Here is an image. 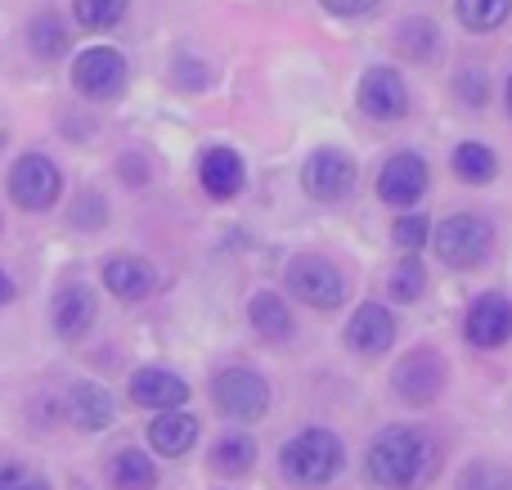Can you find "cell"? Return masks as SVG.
<instances>
[{
	"mask_svg": "<svg viewBox=\"0 0 512 490\" xmlns=\"http://www.w3.org/2000/svg\"><path fill=\"white\" fill-rule=\"evenodd\" d=\"M391 342H396V320L378 302H364L346 324V347L355 356H382V351H391Z\"/></svg>",
	"mask_w": 512,
	"mask_h": 490,
	"instance_id": "4fadbf2b",
	"label": "cell"
},
{
	"mask_svg": "<svg viewBox=\"0 0 512 490\" xmlns=\"http://www.w3.org/2000/svg\"><path fill=\"white\" fill-rule=\"evenodd\" d=\"M72 18L86 32H108L126 18V0H72Z\"/></svg>",
	"mask_w": 512,
	"mask_h": 490,
	"instance_id": "484cf974",
	"label": "cell"
},
{
	"mask_svg": "<svg viewBox=\"0 0 512 490\" xmlns=\"http://www.w3.org/2000/svg\"><path fill=\"white\" fill-rule=\"evenodd\" d=\"M212 401H216V410L230 414V419L256 423V419H265V410H270V387H265L261 374L234 365V369H221V374L212 378Z\"/></svg>",
	"mask_w": 512,
	"mask_h": 490,
	"instance_id": "277c9868",
	"label": "cell"
},
{
	"mask_svg": "<svg viewBox=\"0 0 512 490\" xmlns=\"http://www.w3.org/2000/svg\"><path fill=\"white\" fill-rule=\"evenodd\" d=\"M194 441H198V419L194 414H185V410H162L158 419L149 423V446L158 450V455H167V459L189 455Z\"/></svg>",
	"mask_w": 512,
	"mask_h": 490,
	"instance_id": "d6986e66",
	"label": "cell"
},
{
	"mask_svg": "<svg viewBox=\"0 0 512 490\" xmlns=\"http://www.w3.org/2000/svg\"><path fill=\"white\" fill-rule=\"evenodd\" d=\"M454 176H459L463 185H490V180L499 176L495 149H490V144H477V140L459 144V149H454Z\"/></svg>",
	"mask_w": 512,
	"mask_h": 490,
	"instance_id": "7402d4cb",
	"label": "cell"
},
{
	"mask_svg": "<svg viewBox=\"0 0 512 490\" xmlns=\"http://www.w3.org/2000/svg\"><path fill=\"white\" fill-rule=\"evenodd\" d=\"M0 490H50V486H45L36 473H27V468L9 464V468H0Z\"/></svg>",
	"mask_w": 512,
	"mask_h": 490,
	"instance_id": "836d02e7",
	"label": "cell"
},
{
	"mask_svg": "<svg viewBox=\"0 0 512 490\" xmlns=\"http://www.w3.org/2000/svg\"><path fill=\"white\" fill-rule=\"evenodd\" d=\"M459 490H512V473L490 459H477L459 473Z\"/></svg>",
	"mask_w": 512,
	"mask_h": 490,
	"instance_id": "f1b7e54d",
	"label": "cell"
},
{
	"mask_svg": "<svg viewBox=\"0 0 512 490\" xmlns=\"http://www.w3.org/2000/svg\"><path fill=\"white\" fill-rule=\"evenodd\" d=\"M279 464H283V477H288L292 486L315 490V486H328L337 473H342L346 450H342V441H337V432L306 428L279 450Z\"/></svg>",
	"mask_w": 512,
	"mask_h": 490,
	"instance_id": "7a4b0ae2",
	"label": "cell"
},
{
	"mask_svg": "<svg viewBox=\"0 0 512 490\" xmlns=\"http://www.w3.org/2000/svg\"><path fill=\"white\" fill-rule=\"evenodd\" d=\"M248 320H252V329L261 333L265 342L292 338V311H288V302H283L279 293H256L248 302Z\"/></svg>",
	"mask_w": 512,
	"mask_h": 490,
	"instance_id": "44dd1931",
	"label": "cell"
},
{
	"mask_svg": "<svg viewBox=\"0 0 512 490\" xmlns=\"http://www.w3.org/2000/svg\"><path fill=\"white\" fill-rule=\"evenodd\" d=\"M454 90H459L463 104H486V72H459V81H454Z\"/></svg>",
	"mask_w": 512,
	"mask_h": 490,
	"instance_id": "d6a6232c",
	"label": "cell"
},
{
	"mask_svg": "<svg viewBox=\"0 0 512 490\" xmlns=\"http://www.w3.org/2000/svg\"><path fill=\"white\" fill-rule=\"evenodd\" d=\"M319 5L337 18H360V14H369V9H378V0H319Z\"/></svg>",
	"mask_w": 512,
	"mask_h": 490,
	"instance_id": "e575fe53",
	"label": "cell"
},
{
	"mask_svg": "<svg viewBox=\"0 0 512 490\" xmlns=\"http://www.w3.org/2000/svg\"><path fill=\"white\" fill-rule=\"evenodd\" d=\"M508 9H512V0H459L454 14H459V23L472 27V32H495L508 18Z\"/></svg>",
	"mask_w": 512,
	"mask_h": 490,
	"instance_id": "4316f807",
	"label": "cell"
},
{
	"mask_svg": "<svg viewBox=\"0 0 512 490\" xmlns=\"http://www.w3.org/2000/svg\"><path fill=\"white\" fill-rule=\"evenodd\" d=\"M9 297H14V279H9V275H5V270H0V306H5V302H9Z\"/></svg>",
	"mask_w": 512,
	"mask_h": 490,
	"instance_id": "8d00e7d4",
	"label": "cell"
},
{
	"mask_svg": "<svg viewBox=\"0 0 512 490\" xmlns=\"http://www.w3.org/2000/svg\"><path fill=\"white\" fill-rule=\"evenodd\" d=\"M113 414H117L113 396H108L99 383H72L68 387V419L77 423L81 432H104L108 423H113Z\"/></svg>",
	"mask_w": 512,
	"mask_h": 490,
	"instance_id": "ac0fdd59",
	"label": "cell"
},
{
	"mask_svg": "<svg viewBox=\"0 0 512 490\" xmlns=\"http://www.w3.org/2000/svg\"><path fill=\"white\" fill-rule=\"evenodd\" d=\"M113 486L117 490H158V468L144 450H122L113 459Z\"/></svg>",
	"mask_w": 512,
	"mask_h": 490,
	"instance_id": "cb8c5ba5",
	"label": "cell"
},
{
	"mask_svg": "<svg viewBox=\"0 0 512 490\" xmlns=\"http://www.w3.org/2000/svg\"><path fill=\"white\" fill-rule=\"evenodd\" d=\"M463 329H468L472 347H481V351L504 347V342L512 338V302L504 293H481L477 302H472Z\"/></svg>",
	"mask_w": 512,
	"mask_h": 490,
	"instance_id": "7c38bea8",
	"label": "cell"
},
{
	"mask_svg": "<svg viewBox=\"0 0 512 490\" xmlns=\"http://www.w3.org/2000/svg\"><path fill=\"white\" fill-rule=\"evenodd\" d=\"M104 288L113 297H122V302H140V297L153 293V266L140 257H131V252L108 257L104 261Z\"/></svg>",
	"mask_w": 512,
	"mask_h": 490,
	"instance_id": "e0dca14e",
	"label": "cell"
},
{
	"mask_svg": "<svg viewBox=\"0 0 512 490\" xmlns=\"http://www.w3.org/2000/svg\"><path fill=\"white\" fill-rule=\"evenodd\" d=\"M355 99H360V108L373 117V122H400V117H405V108H409L405 81H400V72L387 68V63H378V68H364Z\"/></svg>",
	"mask_w": 512,
	"mask_h": 490,
	"instance_id": "8fae6325",
	"label": "cell"
},
{
	"mask_svg": "<svg viewBox=\"0 0 512 490\" xmlns=\"http://www.w3.org/2000/svg\"><path fill=\"white\" fill-rule=\"evenodd\" d=\"M288 288H292V297H301V302L315 306V311H337V306L346 302L342 270H337L328 257H315V252H306V257H292Z\"/></svg>",
	"mask_w": 512,
	"mask_h": 490,
	"instance_id": "5b68a950",
	"label": "cell"
},
{
	"mask_svg": "<svg viewBox=\"0 0 512 490\" xmlns=\"http://www.w3.org/2000/svg\"><path fill=\"white\" fill-rule=\"evenodd\" d=\"M72 86L86 99H117L126 90V59L113 45H90L72 63Z\"/></svg>",
	"mask_w": 512,
	"mask_h": 490,
	"instance_id": "9c48e42d",
	"label": "cell"
},
{
	"mask_svg": "<svg viewBox=\"0 0 512 490\" xmlns=\"http://www.w3.org/2000/svg\"><path fill=\"white\" fill-rule=\"evenodd\" d=\"M104 221H108L104 198H99L95 189L77 194V203H72V225H81V230H104Z\"/></svg>",
	"mask_w": 512,
	"mask_h": 490,
	"instance_id": "4dcf8cb0",
	"label": "cell"
},
{
	"mask_svg": "<svg viewBox=\"0 0 512 490\" xmlns=\"http://www.w3.org/2000/svg\"><path fill=\"white\" fill-rule=\"evenodd\" d=\"M27 45H32L36 59H63V54H68V27L54 14H41L27 27Z\"/></svg>",
	"mask_w": 512,
	"mask_h": 490,
	"instance_id": "d4e9b609",
	"label": "cell"
},
{
	"mask_svg": "<svg viewBox=\"0 0 512 490\" xmlns=\"http://www.w3.org/2000/svg\"><path fill=\"white\" fill-rule=\"evenodd\" d=\"M198 180H203V189L212 198H234L243 189V180H248V171H243V158L234 149H225V144H212V149L203 153V162H198Z\"/></svg>",
	"mask_w": 512,
	"mask_h": 490,
	"instance_id": "9a60e30c",
	"label": "cell"
},
{
	"mask_svg": "<svg viewBox=\"0 0 512 490\" xmlns=\"http://www.w3.org/2000/svg\"><path fill=\"white\" fill-rule=\"evenodd\" d=\"M355 180H360V171H355L351 153H342V149H315L306 158V167H301V185H306V194L315 203H342V198H351Z\"/></svg>",
	"mask_w": 512,
	"mask_h": 490,
	"instance_id": "52a82bcc",
	"label": "cell"
},
{
	"mask_svg": "<svg viewBox=\"0 0 512 490\" xmlns=\"http://www.w3.org/2000/svg\"><path fill=\"white\" fill-rule=\"evenodd\" d=\"M391 387H396V396L405 405H432L445 392V360L432 347L405 351L396 374H391Z\"/></svg>",
	"mask_w": 512,
	"mask_h": 490,
	"instance_id": "ba28073f",
	"label": "cell"
},
{
	"mask_svg": "<svg viewBox=\"0 0 512 490\" xmlns=\"http://www.w3.org/2000/svg\"><path fill=\"white\" fill-rule=\"evenodd\" d=\"M396 50L405 54L409 63H436L441 59V27L432 23V18H405V23L396 27Z\"/></svg>",
	"mask_w": 512,
	"mask_h": 490,
	"instance_id": "ffe728a7",
	"label": "cell"
},
{
	"mask_svg": "<svg viewBox=\"0 0 512 490\" xmlns=\"http://www.w3.org/2000/svg\"><path fill=\"white\" fill-rule=\"evenodd\" d=\"M207 464H212L221 477H243V473H248V468L256 464V441L243 437V432H230V437H221V441L212 446Z\"/></svg>",
	"mask_w": 512,
	"mask_h": 490,
	"instance_id": "603a6c76",
	"label": "cell"
},
{
	"mask_svg": "<svg viewBox=\"0 0 512 490\" xmlns=\"http://www.w3.org/2000/svg\"><path fill=\"white\" fill-rule=\"evenodd\" d=\"M441 468V446L423 428H382L364 455V473L382 490H418Z\"/></svg>",
	"mask_w": 512,
	"mask_h": 490,
	"instance_id": "6da1fadb",
	"label": "cell"
},
{
	"mask_svg": "<svg viewBox=\"0 0 512 490\" xmlns=\"http://www.w3.org/2000/svg\"><path fill=\"white\" fill-rule=\"evenodd\" d=\"M508 113H512V77H508Z\"/></svg>",
	"mask_w": 512,
	"mask_h": 490,
	"instance_id": "74e56055",
	"label": "cell"
},
{
	"mask_svg": "<svg viewBox=\"0 0 512 490\" xmlns=\"http://www.w3.org/2000/svg\"><path fill=\"white\" fill-rule=\"evenodd\" d=\"M432 243H436V257L445 261V266L454 270H468V266H481V261L490 257V243H495V234H490V225L481 221V216H450V221H441L432 230Z\"/></svg>",
	"mask_w": 512,
	"mask_h": 490,
	"instance_id": "3957f363",
	"label": "cell"
},
{
	"mask_svg": "<svg viewBox=\"0 0 512 490\" xmlns=\"http://www.w3.org/2000/svg\"><path fill=\"white\" fill-rule=\"evenodd\" d=\"M387 288H391V297H396L400 306H414L418 297H423V288H427V270H423V261H400L396 270H391V279H387Z\"/></svg>",
	"mask_w": 512,
	"mask_h": 490,
	"instance_id": "83f0119b",
	"label": "cell"
},
{
	"mask_svg": "<svg viewBox=\"0 0 512 490\" xmlns=\"http://www.w3.org/2000/svg\"><path fill=\"white\" fill-rule=\"evenodd\" d=\"M391 239H396V248L418 252L427 239H432V221H427L423 212H400V221H396V230H391Z\"/></svg>",
	"mask_w": 512,
	"mask_h": 490,
	"instance_id": "f546056e",
	"label": "cell"
},
{
	"mask_svg": "<svg viewBox=\"0 0 512 490\" xmlns=\"http://www.w3.org/2000/svg\"><path fill=\"white\" fill-rule=\"evenodd\" d=\"M122 176L131 180V185H140V180H149V167H144L135 153H126V158H122Z\"/></svg>",
	"mask_w": 512,
	"mask_h": 490,
	"instance_id": "d590c367",
	"label": "cell"
},
{
	"mask_svg": "<svg viewBox=\"0 0 512 490\" xmlns=\"http://www.w3.org/2000/svg\"><path fill=\"white\" fill-rule=\"evenodd\" d=\"M427 185H432V171H427V162L418 158L414 149H400V153H391L387 162H382V171H378V198L382 203H391V207H414L418 198L427 194Z\"/></svg>",
	"mask_w": 512,
	"mask_h": 490,
	"instance_id": "30bf717a",
	"label": "cell"
},
{
	"mask_svg": "<svg viewBox=\"0 0 512 490\" xmlns=\"http://www.w3.org/2000/svg\"><path fill=\"white\" fill-rule=\"evenodd\" d=\"M63 194V176L45 153H23L9 171V198H14L23 212H50Z\"/></svg>",
	"mask_w": 512,
	"mask_h": 490,
	"instance_id": "8992f818",
	"label": "cell"
},
{
	"mask_svg": "<svg viewBox=\"0 0 512 490\" xmlns=\"http://www.w3.org/2000/svg\"><path fill=\"white\" fill-rule=\"evenodd\" d=\"M171 77H176V86L180 90H203L207 81H212V68H203L198 59H176V68H171Z\"/></svg>",
	"mask_w": 512,
	"mask_h": 490,
	"instance_id": "1f68e13d",
	"label": "cell"
},
{
	"mask_svg": "<svg viewBox=\"0 0 512 490\" xmlns=\"http://www.w3.org/2000/svg\"><path fill=\"white\" fill-rule=\"evenodd\" d=\"M126 392L144 410H180V405H189V383L180 374H171V369H140Z\"/></svg>",
	"mask_w": 512,
	"mask_h": 490,
	"instance_id": "5bb4252c",
	"label": "cell"
},
{
	"mask_svg": "<svg viewBox=\"0 0 512 490\" xmlns=\"http://www.w3.org/2000/svg\"><path fill=\"white\" fill-rule=\"evenodd\" d=\"M99 306H95V293H90L86 284H68L59 288V297H54V333L59 338H81V333H90V324H95Z\"/></svg>",
	"mask_w": 512,
	"mask_h": 490,
	"instance_id": "2e32d148",
	"label": "cell"
}]
</instances>
